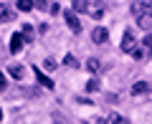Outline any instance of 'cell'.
<instances>
[{
    "instance_id": "1",
    "label": "cell",
    "mask_w": 152,
    "mask_h": 124,
    "mask_svg": "<svg viewBox=\"0 0 152 124\" xmlns=\"http://www.w3.org/2000/svg\"><path fill=\"white\" fill-rule=\"evenodd\" d=\"M132 13L137 15V26L150 31L152 28V3H132Z\"/></svg>"
},
{
    "instance_id": "2",
    "label": "cell",
    "mask_w": 152,
    "mask_h": 124,
    "mask_svg": "<svg viewBox=\"0 0 152 124\" xmlns=\"http://www.w3.org/2000/svg\"><path fill=\"white\" fill-rule=\"evenodd\" d=\"M104 13H107V3L104 0H86V15L102 18Z\"/></svg>"
},
{
    "instance_id": "3",
    "label": "cell",
    "mask_w": 152,
    "mask_h": 124,
    "mask_svg": "<svg viewBox=\"0 0 152 124\" xmlns=\"http://www.w3.org/2000/svg\"><path fill=\"white\" fill-rule=\"evenodd\" d=\"M137 48H140V43L134 41V33L127 31L124 36H122V51H124V53H129V56H134V53H137Z\"/></svg>"
},
{
    "instance_id": "4",
    "label": "cell",
    "mask_w": 152,
    "mask_h": 124,
    "mask_svg": "<svg viewBox=\"0 0 152 124\" xmlns=\"http://www.w3.org/2000/svg\"><path fill=\"white\" fill-rule=\"evenodd\" d=\"M150 56H152V33H147V38L140 43V48H137L134 58L140 61V58H150Z\"/></svg>"
},
{
    "instance_id": "5",
    "label": "cell",
    "mask_w": 152,
    "mask_h": 124,
    "mask_svg": "<svg viewBox=\"0 0 152 124\" xmlns=\"http://www.w3.org/2000/svg\"><path fill=\"white\" fill-rule=\"evenodd\" d=\"M64 18H66V26H69V31L79 36V33H81V23H79L76 13H74V10H66V13H64Z\"/></svg>"
},
{
    "instance_id": "6",
    "label": "cell",
    "mask_w": 152,
    "mask_h": 124,
    "mask_svg": "<svg viewBox=\"0 0 152 124\" xmlns=\"http://www.w3.org/2000/svg\"><path fill=\"white\" fill-rule=\"evenodd\" d=\"M33 74H36V81H38V86H43V89H48V91H51V89H53V81H51L48 76L43 74V71L38 69V66H33Z\"/></svg>"
},
{
    "instance_id": "7",
    "label": "cell",
    "mask_w": 152,
    "mask_h": 124,
    "mask_svg": "<svg viewBox=\"0 0 152 124\" xmlns=\"http://www.w3.org/2000/svg\"><path fill=\"white\" fill-rule=\"evenodd\" d=\"M13 18H15V10H13L8 3H3V0H0V23H10Z\"/></svg>"
},
{
    "instance_id": "8",
    "label": "cell",
    "mask_w": 152,
    "mask_h": 124,
    "mask_svg": "<svg viewBox=\"0 0 152 124\" xmlns=\"http://www.w3.org/2000/svg\"><path fill=\"white\" fill-rule=\"evenodd\" d=\"M107 38H109L107 28L99 26V28H94V31H91V41H94V43H107Z\"/></svg>"
},
{
    "instance_id": "9",
    "label": "cell",
    "mask_w": 152,
    "mask_h": 124,
    "mask_svg": "<svg viewBox=\"0 0 152 124\" xmlns=\"http://www.w3.org/2000/svg\"><path fill=\"white\" fill-rule=\"evenodd\" d=\"M150 91H152L150 81H137L134 86H132V94H134V96H142V94H150Z\"/></svg>"
},
{
    "instance_id": "10",
    "label": "cell",
    "mask_w": 152,
    "mask_h": 124,
    "mask_svg": "<svg viewBox=\"0 0 152 124\" xmlns=\"http://www.w3.org/2000/svg\"><path fill=\"white\" fill-rule=\"evenodd\" d=\"M23 48V33H13L10 38V53H20Z\"/></svg>"
},
{
    "instance_id": "11",
    "label": "cell",
    "mask_w": 152,
    "mask_h": 124,
    "mask_svg": "<svg viewBox=\"0 0 152 124\" xmlns=\"http://www.w3.org/2000/svg\"><path fill=\"white\" fill-rule=\"evenodd\" d=\"M86 69L91 71L94 76H99V74H102V61H99V58H89L86 61Z\"/></svg>"
},
{
    "instance_id": "12",
    "label": "cell",
    "mask_w": 152,
    "mask_h": 124,
    "mask_svg": "<svg viewBox=\"0 0 152 124\" xmlns=\"http://www.w3.org/2000/svg\"><path fill=\"white\" fill-rule=\"evenodd\" d=\"M8 74H10L13 79H23V74H26V69H23L20 63H13L10 69H8Z\"/></svg>"
},
{
    "instance_id": "13",
    "label": "cell",
    "mask_w": 152,
    "mask_h": 124,
    "mask_svg": "<svg viewBox=\"0 0 152 124\" xmlns=\"http://www.w3.org/2000/svg\"><path fill=\"white\" fill-rule=\"evenodd\" d=\"M23 41L26 43H33V38H36V33H33V26H23Z\"/></svg>"
},
{
    "instance_id": "14",
    "label": "cell",
    "mask_w": 152,
    "mask_h": 124,
    "mask_svg": "<svg viewBox=\"0 0 152 124\" xmlns=\"http://www.w3.org/2000/svg\"><path fill=\"white\" fill-rule=\"evenodd\" d=\"M15 8H18V10H23V13H28V10H33V0H18Z\"/></svg>"
},
{
    "instance_id": "15",
    "label": "cell",
    "mask_w": 152,
    "mask_h": 124,
    "mask_svg": "<svg viewBox=\"0 0 152 124\" xmlns=\"http://www.w3.org/2000/svg\"><path fill=\"white\" fill-rule=\"evenodd\" d=\"M71 5H74V8H71L74 13H86V0H74Z\"/></svg>"
},
{
    "instance_id": "16",
    "label": "cell",
    "mask_w": 152,
    "mask_h": 124,
    "mask_svg": "<svg viewBox=\"0 0 152 124\" xmlns=\"http://www.w3.org/2000/svg\"><path fill=\"white\" fill-rule=\"evenodd\" d=\"M64 63L69 66V69H81V66H79V61H76V58H74V56H71V53H66V58H64Z\"/></svg>"
},
{
    "instance_id": "17",
    "label": "cell",
    "mask_w": 152,
    "mask_h": 124,
    "mask_svg": "<svg viewBox=\"0 0 152 124\" xmlns=\"http://www.w3.org/2000/svg\"><path fill=\"white\" fill-rule=\"evenodd\" d=\"M109 124H129L127 119H122L119 114H109Z\"/></svg>"
},
{
    "instance_id": "18",
    "label": "cell",
    "mask_w": 152,
    "mask_h": 124,
    "mask_svg": "<svg viewBox=\"0 0 152 124\" xmlns=\"http://www.w3.org/2000/svg\"><path fill=\"white\" fill-rule=\"evenodd\" d=\"M86 91H99V79H91L86 84Z\"/></svg>"
},
{
    "instance_id": "19",
    "label": "cell",
    "mask_w": 152,
    "mask_h": 124,
    "mask_svg": "<svg viewBox=\"0 0 152 124\" xmlns=\"http://www.w3.org/2000/svg\"><path fill=\"white\" fill-rule=\"evenodd\" d=\"M48 13H51V15H58V13H61V3H51V5H48Z\"/></svg>"
},
{
    "instance_id": "20",
    "label": "cell",
    "mask_w": 152,
    "mask_h": 124,
    "mask_svg": "<svg viewBox=\"0 0 152 124\" xmlns=\"http://www.w3.org/2000/svg\"><path fill=\"white\" fill-rule=\"evenodd\" d=\"M51 3H46V0H33V8H38V10H46Z\"/></svg>"
},
{
    "instance_id": "21",
    "label": "cell",
    "mask_w": 152,
    "mask_h": 124,
    "mask_svg": "<svg viewBox=\"0 0 152 124\" xmlns=\"http://www.w3.org/2000/svg\"><path fill=\"white\" fill-rule=\"evenodd\" d=\"M43 66H46V71H53V69H56V61H53V58H46Z\"/></svg>"
},
{
    "instance_id": "22",
    "label": "cell",
    "mask_w": 152,
    "mask_h": 124,
    "mask_svg": "<svg viewBox=\"0 0 152 124\" xmlns=\"http://www.w3.org/2000/svg\"><path fill=\"white\" fill-rule=\"evenodd\" d=\"M5 91V76H3V71H0V94Z\"/></svg>"
},
{
    "instance_id": "23",
    "label": "cell",
    "mask_w": 152,
    "mask_h": 124,
    "mask_svg": "<svg viewBox=\"0 0 152 124\" xmlns=\"http://www.w3.org/2000/svg\"><path fill=\"white\" fill-rule=\"evenodd\" d=\"M0 119H3V112H0Z\"/></svg>"
}]
</instances>
